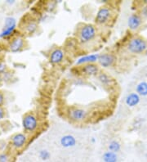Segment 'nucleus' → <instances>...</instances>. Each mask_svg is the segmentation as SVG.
Returning a JSON list of instances; mask_svg holds the SVG:
<instances>
[{
	"label": "nucleus",
	"instance_id": "1",
	"mask_svg": "<svg viewBox=\"0 0 147 162\" xmlns=\"http://www.w3.org/2000/svg\"><path fill=\"white\" fill-rule=\"evenodd\" d=\"M98 30L93 24H83L78 30V40L81 44H87L97 38Z\"/></svg>",
	"mask_w": 147,
	"mask_h": 162
},
{
	"label": "nucleus",
	"instance_id": "2",
	"mask_svg": "<svg viewBox=\"0 0 147 162\" xmlns=\"http://www.w3.org/2000/svg\"><path fill=\"white\" fill-rule=\"evenodd\" d=\"M127 49L132 54H141L146 51L147 42L143 38H132L127 43Z\"/></svg>",
	"mask_w": 147,
	"mask_h": 162
},
{
	"label": "nucleus",
	"instance_id": "3",
	"mask_svg": "<svg viewBox=\"0 0 147 162\" xmlns=\"http://www.w3.org/2000/svg\"><path fill=\"white\" fill-rule=\"evenodd\" d=\"M112 16V8L108 5H102L98 9L96 14L95 23L98 25H106L111 21Z\"/></svg>",
	"mask_w": 147,
	"mask_h": 162
},
{
	"label": "nucleus",
	"instance_id": "4",
	"mask_svg": "<svg viewBox=\"0 0 147 162\" xmlns=\"http://www.w3.org/2000/svg\"><path fill=\"white\" fill-rule=\"evenodd\" d=\"M67 116L71 121L80 123L87 120L88 112L81 107H72L67 110Z\"/></svg>",
	"mask_w": 147,
	"mask_h": 162
},
{
	"label": "nucleus",
	"instance_id": "5",
	"mask_svg": "<svg viewBox=\"0 0 147 162\" xmlns=\"http://www.w3.org/2000/svg\"><path fill=\"white\" fill-rule=\"evenodd\" d=\"M23 129L27 133H34L39 127V120L33 113H28L23 116Z\"/></svg>",
	"mask_w": 147,
	"mask_h": 162
},
{
	"label": "nucleus",
	"instance_id": "6",
	"mask_svg": "<svg viewBox=\"0 0 147 162\" xmlns=\"http://www.w3.org/2000/svg\"><path fill=\"white\" fill-rule=\"evenodd\" d=\"M16 28H17V21L15 18L12 17H6L4 21V27L0 33V38L6 39V38L11 37L15 33Z\"/></svg>",
	"mask_w": 147,
	"mask_h": 162
},
{
	"label": "nucleus",
	"instance_id": "7",
	"mask_svg": "<svg viewBox=\"0 0 147 162\" xmlns=\"http://www.w3.org/2000/svg\"><path fill=\"white\" fill-rule=\"evenodd\" d=\"M117 62V57L114 53L110 52H105L100 53V57L98 59V66L102 68L112 67Z\"/></svg>",
	"mask_w": 147,
	"mask_h": 162
},
{
	"label": "nucleus",
	"instance_id": "8",
	"mask_svg": "<svg viewBox=\"0 0 147 162\" xmlns=\"http://www.w3.org/2000/svg\"><path fill=\"white\" fill-rule=\"evenodd\" d=\"M65 51L61 47H54L49 53V62L52 65L58 66L64 62Z\"/></svg>",
	"mask_w": 147,
	"mask_h": 162
},
{
	"label": "nucleus",
	"instance_id": "9",
	"mask_svg": "<svg viewBox=\"0 0 147 162\" xmlns=\"http://www.w3.org/2000/svg\"><path fill=\"white\" fill-rule=\"evenodd\" d=\"M27 136L25 134H22V133L16 134L11 138V142H12L13 147L18 150L21 149L25 147L26 142H27Z\"/></svg>",
	"mask_w": 147,
	"mask_h": 162
},
{
	"label": "nucleus",
	"instance_id": "10",
	"mask_svg": "<svg viewBox=\"0 0 147 162\" xmlns=\"http://www.w3.org/2000/svg\"><path fill=\"white\" fill-rule=\"evenodd\" d=\"M100 57V53H91L80 57L76 60L75 64L79 66L87 65V64H92V63H97L98 62Z\"/></svg>",
	"mask_w": 147,
	"mask_h": 162
},
{
	"label": "nucleus",
	"instance_id": "11",
	"mask_svg": "<svg viewBox=\"0 0 147 162\" xmlns=\"http://www.w3.org/2000/svg\"><path fill=\"white\" fill-rule=\"evenodd\" d=\"M80 71L83 75L86 76H95L98 75L100 73V66L97 63L87 64L80 66Z\"/></svg>",
	"mask_w": 147,
	"mask_h": 162
},
{
	"label": "nucleus",
	"instance_id": "12",
	"mask_svg": "<svg viewBox=\"0 0 147 162\" xmlns=\"http://www.w3.org/2000/svg\"><path fill=\"white\" fill-rule=\"evenodd\" d=\"M25 40L20 36L14 37L12 40L9 44V49L11 52H20L25 47Z\"/></svg>",
	"mask_w": 147,
	"mask_h": 162
},
{
	"label": "nucleus",
	"instance_id": "13",
	"mask_svg": "<svg viewBox=\"0 0 147 162\" xmlns=\"http://www.w3.org/2000/svg\"><path fill=\"white\" fill-rule=\"evenodd\" d=\"M142 24V18L138 14H132L128 17L127 25L131 30H138Z\"/></svg>",
	"mask_w": 147,
	"mask_h": 162
},
{
	"label": "nucleus",
	"instance_id": "14",
	"mask_svg": "<svg viewBox=\"0 0 147 162\" xmlns=\"http://www.w3.org/2000/svg\"><path fill=\"white\" fill-rule=\"evenodd\" d=\"M60 143L65 148H70L74 147L77 143V140L75 136L72 134H65L61 138Z\"/></svg>",
	"mask_w": 147,
	"mask_h": 162
},
{
	"label": "nucleus",
	"instance_id": "15",
	"mask_svg": "<svg viewBox=\"0 0 147 162\" xmlns=\"http://www.w3.org/2000/svg\"><path fill=\"white\" fill-rule=\"evenodd\" d=\"M140 101H141V97L137 92H130L125 97V103L129 107H134L137 106L139 104Z\"/></svg>",
	"mask_w": 147,
	"mask_h": 162
},
{
	"label": "nucleus",
	"instance_id": "16",
	"mask_svg": "<svg viewBox=\"0 0 147 162\" xmlns=\"http://www.w3.org/2000/svg\"><path fill=\"white\" fill-rule=\"evenodd\" d=\"M97 79L105 86H111L115 83L114 79L105 72H100L97 75Z\"/></svg>",
	"mask_w": 147,
	"mask_h": 162
},
{
	"label": "nucleus",
	"instance_id": "17",
	"mask_svg": "<svg viewBox=\"0 0 147 162\" xmlns=\"http://www.w3.org/2000/svg\"><path fill=\"white\" fill-rule=\"evenodd\" d=\"M102 160L104 162H118V155L115 152L107 151L102 156Z\"/></svg>",
	"mask_w": 147,
	"mask_h": 162
},
{
	"label": "nucleus",
	"instance_id": "18",
	"mask_svg": "<svg viewBox=\"0 0 147 162\" xmlns=\"http://www.w3.org/2000/svg\"><path fill=\"white\" fill-rule=\"evenodd\" d=\"M136 92L139 96H147V82L142 81L136 86Z\"/></svg>",
	"mask_w": 147,
	"mask_h": 162
},
{
	"label": "nucleus",
	"instance_id": "19",
	"mask_svg": "<svg viewBox=\"0 0 147 162\" xmlns=\"http://www.w3.org/2000/svg\"><path fill=\"white\" fill-rule=\"evenodd\" d=\"M25 31L27 33L28 35H32L35 33L38 30V24L35 21H30L27 23L25 26Z\"/></svg>",
	"mask_w": 147,
	"mask_h": 162
},
{
	"label": "nucleus",
	"instance_id": "20",
	"mask_svg": "<svg viewBox=\"0 0 147 162\" xmlns=\"http://www.w3.org/2000/svg\"><path fill=\"white\" fill-rule=\"evenodd\" d=\"M108 149H109V151H110V152L117 153V152H119L120 149H121V144L118 142L117 140H111V141L109 142V144H108Z\"/></svg>",
	"mask_w": 147,
	"mask_h": 162
},
{
	"label": "nucleus",
	"instance_id": "21",
	"mask_svg": "<svg viewBox=\"0 0 147 162\" xmlns=\"http://www.w3.org/2000/svg\"><path fill=\"white\" fill-rule=\"evenodd\" d=\"M39 158L42 160H47L51 157L50 152H48L47 150H41L39 153Z\"/></svg>",
	"mask_w": 147,
	"mask_h": 162
},
{
	"label": "nucleus",
	"instance_id": "22",
	"mask_svg": "<svg viewBox=\"0 0 147 162\" xmlns=\"http://www.w3.org/2000/svg\"><path fill=\"white\" fill-rule=\"evenodd\" d=\"M0 162H9V156L6 153L0 154Z\"/></svg>",
	"mask_w": 147,
	"mask_h": 162
},
{
	"label": "nucleus",
	"instance_id": "23",
	"mask_svg": "<svg viewBox=\"0 0 147 162\" xmlns=\"http://www.w3.org/2000/svg\"><path fill=\"white\" fill-rule=\"evenodd\" d=\"M6 69H7V66H6L5 63L0 62V74L5 73Z\"/></svg>",
	"mask_w": 147,
	"mask_h": 162
},
{
	"label": "nucleus",
	"instance_id": "24",
	"mask_svg": "<svg viewBox=\"0 0 147 162\" xmlns=\"http://www.w3.org/2000/svg\"><path fill=\"white\" fill-rule=\"evenodd\" d=\"M5 117V111L3 107H0V120H2Z\"/></svg>",
	"mask_w": 147,
	"mask_h": 162
},
{
	"label": "nucleus",
	"instance_id": "25",
	"mask_svg": "<svg viewBox=\"0 0 147 162\" xmlns=\"http://www.w3.org/2000/svg\"><path fill=\"white\" fill-rule=\"evenodd\" d=\"M141 16L144 18H147V7L144 8L141 10Z\"/></svg>",
	"mask_w": 147,
	"mask_h": 162
},
{
	"label": "nucleus",
	"instance_id": "26",
	"mask_svg": "<svg viewBox=\"0 0 147 162\" xmlns=\"http://www.w3.org/2000/svg\"><path fill=\"white\" fill-rule=\"evenodd\" d=\"M3 102H4V96L2 92H0V107L3 104Z\"/></svg>",
	"mask_w": 147,
	"mask_h": 162
},
{
	"label": "nucleus",
	"instance_id": "27",
	"mask_svg": "<svg viewBox=\"0 0 147 162\" xmlns=\"http://www.w3.org/2000/svg\"><path fill=\"white\" fill-rule=\"evenodd\" d=\"M6 3H8V4H10V5H13V3H15V0H7Z\"/></svg>",
	"mask_w": 147,
	"mask_h": 162
},
{
	"label": "nucleus",
	"instance_id": "28",
	"mask_svg": "<svg viewBox=\"0 0 147 162\" xmlns=\"http://www.w3.org/2000/svg\"><path fill=\"white\" fill-rule=\"evenodd\" d=\"M91 142H92V143H95V142H96V138H91Z\"/></svg>",
	"mask_w": 147,
	"mask_h": 162
},
{
	"label": "nucleus",
	"instance_id": "29",
	"mask_svg": "<svg viewBox=\"0 0 147 162\" xmlns=\"http://www.w3.org/2000/svg\"><path fill=\"white\" fill-rule=\"evenodd\" d=\"M2 81H3V78H2V75H0V85H1Z\"/></svg>",
	"mask_w": 147,
	"mask_h": 162
},
{
	"label": "nucleus",
	"instance_id": "30",
	"mask_svg": "<svg viewBox=\"0 0 147 162\" xmlns=\"http://www.w3.org/2000/svg\"><path fill=\"white\" fill-rule=\"evenodd\" d=\"M145 53H146V56H147V49H146V51H145Z\"/></svg>",
	"mask_w": 147,
	"mask_h": 162
}]
</instances>
